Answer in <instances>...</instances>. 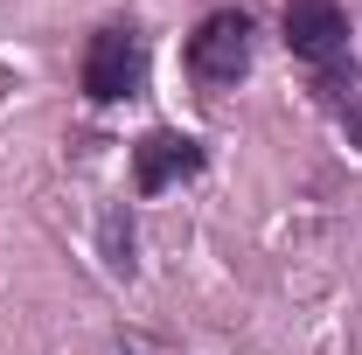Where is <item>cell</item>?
<instances>
[{
	"label": "cell",
	"mask_w": 362,
	"mask_h": 355,
	"mask_svg": "<svg viewBox=\"0 0 362 355\" xmlns=\"http://www.w3.org/2000/svg\"><path fill=\"white\" fill-rule=\"evenodd\" d=\"M146 84V49H139L133 28H98L84 49V98L90 105H119V98H139Z\"/></svg>",
	"instance_id": "obj_1"
},
{
	"label": "cell",
	"mask_w": 362,
	"mask_h": 355,
	"mask_svg": "<svg viewBox=\"0 0 362 355\" xmlns=\"http://www.w3.org/2000/svg\"><path fill=\"white\" fill-rule=\"evenodd\" d=\"M188 70L202 84H237L251 70V14L244 7H216L195 35H188Z\"/></svg>",
	"instance_id": "obj_2"
},
{
	"label": "cell",
	"mask_w": 362,
	"mask_h": 355,
	"mask_svg": "<svg viewBox=\"0 0 362 355\" xmlns=\"http://www.w3.org/2000/svg\"><path fill=\"white\" fill-rule=\"evenodd\" d=\"M286 42H293V56L334 70L349 56V14H341V0H286Z\"/></svg>",
	"instance_id": "obj_3"
},
{
	"label": "cell",
	"mask_w": 362,
	"mask_h": 355,
	"mask_svg": "<svg viewBox=\"0 0 362 355\" xmlns=\"http://www.w3.org/2000/svg\"><path fill=\"white\" fill-rule=\"evenodd\" d=\"M188 175H202V146L188 133H146L133 146V181H139V195H160V188H175V181Z\"/></svg>",
	"instance_id": "obj_4"
},
{
	"label": "cell",
	"mask_w": 362,
	"mask_h": 355,
	"mask_svg": "<svg viewBox=\"0 0 362 355\" xmlns=\"http://www.w3.org/2000/svg\"><path fill=\"white\" fill-rule=\"evenodd\" d=\"M105 265L133 272V223H126V216H105Z\"/></svg>",
	"instance_id": "obj_5"
},
{
	"label": "cell",
	"mask_w": 362,
	"mask_h": 355,
	"mask_svg": "<svg viewBox=\"0 0 362 355\" xmlns=\"http://www.w3.org/2000/svg\"><path fill=\"white\" fill-rule=\"evenodd\" d=\"M341 126H349V139L362 146V91H349V98H341Z\"/></svg>",
	"instance_id": "obj_6"
}]
</instances>
